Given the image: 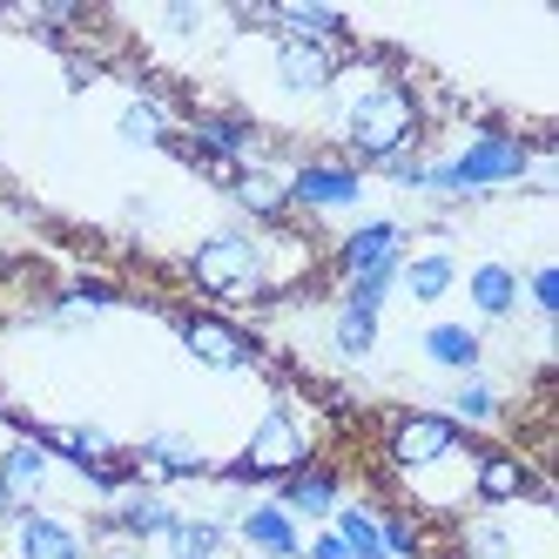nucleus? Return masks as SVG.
Returning a JSON list of instances; mask_svg holds the SVG:
<instances>
[{
	"mask_svg": "<svg viewBox=\"0 0 559 559\" xmlns=\"http://www.w3.org/2000/svg\"><path fill=\"white\" fill-rule=\"evenodd\" d=\"M331 102H337V135H344V148L357 155V163L378 169L384 155H397V148H425V108H418L412 82L384 74L378 55L337 68Z\"/></svg>",
	"mask_w": 559,
	"mask_h": 559,
	"instance_id": "f257e3e1",
	"label": "nucleus"
},
{
	"mask_svg": "<svg viewBox=\"0 0 559 559\" xmlns=\"http://www.w3.org/2000/svg\"><path fill=\"white\" fill-rule=\"evenodd\" d=\"M533 155H546V142H526L512 129H478L465 148L452 155H425V195H445V203H478V195L519 189L533 169Z\"/></svg>",
	"mask_w": 559,
	"mask_h": 559,
	"instance_id": "f03ea898",
	"label": "nucleus"
},
{
	"mask_svg": "<svg viewBox=\"0 0 559 559\" xmlns=\"http://www.w3.org/2000/svg\"><path fill=\"white\" fill-rule=\"evenodd\" d=\"M189 284L216 297V304H257V297H276L284 284H276L270 270V243L250 229H216L203 236V243L189 250Z\"/></svg>",
	"mask_w": 559,
	"mask_h": 559,
	"instance_id": "7ed1b4c3",
	"label": "nucleus"
},
{
	"mask_svg": "<svg viewBox=\"0 0 559 559\" xmlns=\"http://www.w3.org/2000/svg\"><path fill=\"white\" fill-rule=\"evenodd\" d=\"M310 452H317V438H310L304 412L290 405V397H276V405L263 412V425L250 431L243 459L223 465V478H290L297 465H310Z\"/></svg>",
	"mask_w": 559,
	"mask_h": 559,
	"instance_id": "20e7f679",
	"label": "nucleus"
},
{
	"mask_svg": "<svg viewBox=\"0 0 559 559\" xmlns=\"http://www.w3.org/2000/svg\"><path fill=\"white\" fill-rule=\"evenodd\" d=\"M284 189H290V210H304V216H337V210L365 203V169L344 163V155H310V163L284 169Z\"/></svg>",
	"mask_w": 559,
	"mask_h": 559,
	"instance_id": "39448f33",
	"label": "nucleus"
},
{
	"mask_svg": "<svg viewBox=\"0 0 559 559\" xmlns=\"http://www.w3.org/2000/svg\"><path fill=\"white\" fill-rule=\"evenodd\" d=\"M465 445H472L465 425H452L445 412H405V418L384 431V452H391L397 472H425V465L452 459V452H465Z\"/></svg>",
	"mask_w": 559,
	"mask_h": 559,
	"instance_id": "423d86ee",
	"label": "nucleus"
},
{
	"mask_svg": "<svg viewBox=\"0 0 559 559\" xmlns=\"http://www.w3.org/2000/svg\"><path fill=\"white\" fill-rule=\"evenodd\" d=\"M182 142H189V148H203L216 169H243V163H257L263 129L250 122V115H229V108H195Z\"/></svg>",
	"mask_w": 559,
	"mask_h": 559,
	"instance_id": "0eeeda50",
	"label": "nucleus"
},
{
	"mask_svg": "<svg viewBox=\"0 0 559 559\" xmlns=\"http://www.w3.org/2000/svg\"><path fill=\"white\" fill-rule=\"evenodd\" d=\"M176 331H182V350L203 357L210 371H250V365H257V337H250L243 324H229V317L189 310V317H176Z\"/></svg>",
	"mask_w": 559,
	"mask_h": 559,
	"instance_id": "6e6552de",
	"label": "nucleus"
},
{
	"mask_svg": "<svg viewBox=\"0 0 559 559\" xmlns=\"http://www.w3.org/2000/svg\"><path fill=\"white\" fill-rule=\"evenodd\" d=\"M405 243H412V229L397 223V216H371V223H357L344 243H337V270H344V276L397 270V263H405Z\"/></svg>",
	"mask_w": 559,
	"mask_h": 559,
	"instance_id": "1a4fd4ad",
	"label": "nucleus"
},
{
	"mask_svg": "<svg viewBox=\"0 0 559 559\" xmlns=\"http://www.w3.org/2000/svg\"><path fill=\"white\" fill-rule=\"evenodd\" d=\"M129 472H135V486H155V492H163L169 478H203V472H216V465L195 452L182 431H155L148 445L129 452Z\"/></svg>",
	"mask_w": 559,
	"mask_h": 559,
	"instance_id": "9d476101",
	"label": "nucleus"
},
{
	"mask_svg": "<svg viewBox=\"0 0 559 559\" xmlns=\"http://www.w3.org/2000/svg\"><path fill=\"white\" fill-rule=\"evenodd\" d=\"M276 82H284L290 95H331L344 55L337 48H317V41H297V34H276Z\"/></svg>",
	"mask_w": 559,
	"mask_h": 559,
	"instance_id": "9b49d317",
	"label": "nucleus"
},
{
	"mask_svg": "<svg viewBox=\"0 0 559 559\" xmlns=\"http://www.w3.org/2000/svg\"><path fill=\"white\" fill-rule=\"evenodd\" d=\"M236 539H243L257 559H304V533L276 499H257V506L236 512Z\"/></svg>",
	"mask_w": 559,
	"mask_h": 559,
	"instance_id": "f8f14e48",
	"label": "nucleus"
},
{
	"mask_svg": "<svg viewBox=\"0 0 559 559\" xmlns=\"http://www.w3.org/2000/svg\"><path fill=\"white\" fill-rule=\"evenodd\" d=\"M472 499L499 512V506H519V499H546V486L512 452H478L472 459Z\"/></svg>",
	"mask_w": 559,
	"mask_h": 559,
	"instance_id": "ddd939ff",
	"label": "nucleus"
},
{
	"mask_svg": "<svg viewBox=\"0 0 559 559\" xmlns=\"http://www.w3.org/2000/svg\"><path fill=\"white\" fill-rule=\"evenodd\" d=\"M276 506H284L290 519H324V526H331V512L344 506V478L310 459V465H297L284 486H276Z\"/></svg>",
	"mask_w": 559,
	"mask_h": 559,
	"instance_id": "4468645a",
	"label": "nucleus"
},
{
	"mask_svg": "<svg viewBox=\"0 0 559 559\" xmlns=\"http://www.w3.org/2000/svg\"><path fill=\"white\" fill-rule=\"evenodd\" d=\"M14 546H21V559H88V539H82L74 519L34 512V506L14 519Z\"/></svg>",
	"mask_w": 559,
	"mask_h": 559,
	"instance_id": "2eb2a0df",
	"label": "nucleus"
},
{
	"mask_svg": "<svg viewBox=\"0 0 559 559\" xmlns=\"http://www.w3.org/2000/svg\"><path fill=\"white\" fill-rule=\"evenodd\" d=\"M229 195H236V210L257 216V223H284V210H290L284 169H270V163H243V169L229 176Z\"/></svg>",
	"mask_w": 559,
	"mask_h": 559,
	"instance_id": "dca6fc26",
	"label": "nucleus"
},
{
	"mask_svg": "<svg viewBox=\"0 0 559 559\" xmlns=\"http://www.w3.org/2000/svg\"><path fill=\"white\" fill-rule=\"evenodd\" d=\"M176 519H182V512H176L163 492H155V486H129L122 499H115L108 526H115V533H129V539H163Z\"/></svg>",
	"mask_w": 559,
	"mask_h": 559,
	"instance_id": "f3484780",
	"label": "nucleus"
},
{
	"mask_svg": "<svg viewBox=\"0 0 559 559\" xmlns=\"http://www.w3.org/2000/svg\"><path fill=\"white\" fill-rule=\"evenodd\" d=\"M418 350L431 357L438 371H459V378H472V371H478V357H486V337H478L472 324H425Z\"/></svg>",
	"mask_w": 559,
	"mask_h": 559,
	"instance_id": "a211bd4d",
	"label": "nucleus"
},
{
	"mask_svg": "<svg viewBox=\"0 0 559 559\" xmlns=\"http://www.w3.org/2000/svg\"><path fill=\"white\" fill-rule=\"evenodd\" d=\"M115 129H122V142H135V148H169L176 142V108L163 95H135V102H122Z\"/></svg>",
	"mask_w": 559,
	"mask_h": 559,
	"instance_id": "6ab92c4d",
	"label": "nucleus"
},
{
	"mask_svg": "<svg viewBox=\"0 0 559 559\" xmlns=\"http://www.w3.org/2000/svg\"><path fill=\"white\" fill-rule=\"evenodd\" d=\"M48 472H55V459H48L41 445H34V438H14V445L0 452V486H8L21 506L48 492Z\"/></svg>",
	"mask_w": 559,
	"mask_h": 559,
	"instance_id": "aec40b11",
	"label": "nucleus"
},
{
	"mask_svg": "<svg viewBox=\"0 0 559 559\" xmlns=\"http://www.w3.org/2000/svg\"><path fill=\"white\" fill-rule=\"evenodd\" d=\"M465 290H472V310H478V317L506 324V317L519 310V270H512V263H478V270L465 276Z\"/></svg>",
	"mask_w": 559,
	"mask_h": 559,
	"instance_id": "412c9836",
	"label": "nucleus"
},
{
	"mask_svg": "<svg viewBox=\"0 0 559 559\" xmlns=\"http://www.w3.org/2000/svg\"><path fill=\"white\" fill-rule=\"evenodd\" d=\"M155 546H163V559H216L229 546V519H176Z\"/></svg>",
	"mask_w": 559,
	"mask_h": 559,
	"instance_id": "4be33fe9",
	"label": "nucleus"
},
{
	"mask_svg": "<svg viewBox=\"0 0 559 559\" xmlns=\"http://www.w3.org/2000/svg\"><path fill=\"white\" fill-rule=\"evenodd\" d=\"M397 284H405L418 304H438L452 284H459V263H452V250H425V257H405L397 263Z\"/></svg>",
	"mask_w": 559,
	"mask_h": 559,
	"instance_id": "5701e85b",
	"label": "nucleus"
},
{
	"mask_svg": "<svg viewBox=\"0 0 559 559\" xmlns=\"http://www.w3.org/2000/svg\"><path fill=\"white\" fill-rule=\"evenodd\" d=\"M331 533L344 539V552H350V559H384L378 512H371V506H337V512H331Z\"/></svg>",
	"mask_w": 559,
	"mask_h": 559,
	"instance_id": "b1692460",
	"label": "nucleus"
},
{
	"mask_svg": "<svg viewBox=\"0 0 559 559\" xmlns=\"http://www.w3.org/2000/svg\"><path fill=\"white\" fill-rule=\"evenodd\" d=\"M499 412H506L499 384H486V378L472 371V378H459V391H452V412H445V418H452V425H492Z\"/></svg>",
	"mask_w": 559,
	"mask_h": 559,
	"instance_id": "393cba45",
	"label": "nucleus"
},
{
	"mask_svg": "<svg viewBox=\"0 0 559 559\" xmlns=\"http://www.w3.org/2000/svg\"><path fill=\"white\" fill-rule=\"evenodd\" d=\"M331 344H337V357H371L378 350V317H365V310H344L337 304V317H331Z\"/></svg>",
	"mask_w": 559,
	"mask_h": 559,
	"instance_id": "a878e982",
	"label": "nucleus"
},
{
	"mask_svg": "<svg viewBox=\"0 0 559 559\" xmlns=\"http://www.w3.org/2000/svg\"><path fill=\"white\" fill-rule=\"evenodd\" d=\"M378 539H384V559H425V526L412 512H378Z\"/></svg>",
	"mask_w": 559,
	"mask_h": 559,
	"instance_id": "bb28decb",
	"label": "nucleus"
},
{
	"mask_svg": "<svg viewBox=\"0 0 559 559\" xmlns=\"http://www.w3.org/2000/svg\"><path fill=\"white\" fill-rule=\"evenodd\" d=\"M391 290H397V270H371V276H344V310H365V317H378V310L391 304Z\"/></svg>",
	"mask_w": 559,
	"mask_h": 559,
	"instance_id": "cd10ccee",
	"label": "nucleus"
},
{
	"mask_svg": "<svg viewBox=\"0 0 559 559\" xmlns=\"http://www.w3.org/2000/svg\"><path fill=\"white\" fill-rule=\"evenodd\" d=\"M459 552H465V559H512L506 519H472V526L459 533Z\"/></svg>",
	"mask_w": 559,
	"mask_h": 559,
	"instance_id": "c85d7f7f",
	"label": "nucleus"
},
{
	"mask_svg": "<svg viewBox=\"0 0 559 559\" xmlns=\"http://www.w3.org/2000/svg\"><path fill=\"white\" fill-rule=\"evenodd\" d=\"M378 176H384L391 189H418V182H425V148H397V155H384Z\"/></svg>",
	"mask_w": 559,
	"mask_h": 559,
	"instance_id": "c756f323",
	"label": "nucleus"
},
{
	"mask_svg": "<svg viewBox=\"0 0 559 559\" xmlns=\"http://www.w3.org/2000/svg\"><path fill=\"white\" fill-rule=\"evenodd\" d=\"M519 290L533 297V310H539V317H559V263H539Z\"/></svg>",
	"mask_w": 559,
	"mask_h": 559,
	"instance_id": "7c9ffc66",
	"label": "nucleus"
},
{
	"mask_svg": "<svg viewBox=\"0 0 559 559\" xmlns=\"http://www.w3.org/2000/svg\"><path fill=\"white\" fill-rule=\"evenodd\" d=\"M304 559H350V552H344V539H337V533L324 526L317 539H304Z\"/></svg>",
	"mask_w": 559,
	"mask_h": 559,
	"instance_id": "2f4dec72",
	"label": "nucleus"
},
{
	"mask_svg": "<svg viewBox=\"0 0 559 559\" xmlns=\"http://www.w3.org/2000/svg\"><path fill=\"white\" fill-rule=\"evenodd\" d=\"M88 82H102V61H88V55H68V88H88Z\"/></svg>",
	"mask_w": 559,
	"mask_h": 559,
	"instance_id": "473e14b6",
	"label": "nucleus"
},
{
	"mask_svg": "<svg viewBox=\"0 0 559 559\" xmlns=\"http://www.w3.org/2000/svg\"><path fill=\"white\" fill-rule=\"evenodd\" d=\"M21 512H27V506H21V499H14L8 486H0V526H14V519H21Z\"/></svg>",
	"mask_w": 559,
	"mask_h": 559,
	"instance_id": "72a5a7b5",
	"label": "nucleus"
},
{
	"mask_svg": "<svg viewBox=\"0 0 559 559\" xmlns=\"http://www.w3.org/2000/svg\"><path fill=\"white\" fill-rule=\"evenodd\" d=\"M115 559H135V552H115Z\"/></svg>",
	"mask_w": 559,
	"mask_h": 559,
	"instance_id": "f704fd0d",
	"label": "nucleus"
}]
</instances>
